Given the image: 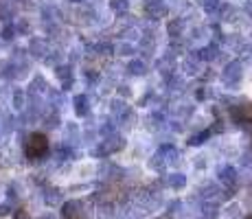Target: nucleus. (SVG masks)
<instances>
[{
  "label": "nucleus",
  "instance_id": "f257e3e1",
  "mask_svg": "<svg viewBox=\"0 0 252 219\" xmlns=\"http://www.w3.org/2000/svg\"><path fill=\"white\" fill-rule=\"evenodd\" d=\"M46 149H48V138L44 134H31V138L27 140V158H31V160H37V158H42V156L46 154Z\"/></svg>",
  "mask_w": 252,
  "mask_h": 219
},
{
  "label": "nucleus",
  "instance_id": "f03ea898",
  "mask_svg": "<svg viewBox=\"0 0 252 219\" xmlns=\"http://www.w3.org/2000/svg\"><path fill=\"white\" fill-rule=\"evenodd\" d=\"M13 219H31V215H29L27 211H16V215H13Z\"/></svg>",
  "mask_w": 252,
  "mask_h": 219
},
{
  "label": "nucleus",
  "instance_id": "7ed1b4c3",
  "mask_svg": "<svg viewBox=\"0 0 252 219\" xmlns=\"http://www.w3.org/2000/svg\"><path fill=\"white\" fill-rule=\"evenodd\" d=\"M248 219H252V215H250V217H248Z\"/></svg>",
  "mask_w": 252,
  "mask_h": 219
}]
</instances>
